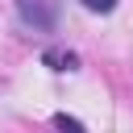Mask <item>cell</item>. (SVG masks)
<instances>
[{
    "label": "cell",
    "instance_id": "6da1fadb",
    "mask_svg": "<svg viewBox=\"0 0 133 133\" xmlns=\"http://www.w3.org/2000/svg\"><path fill=\"white\" fill-rule=\"evenodd\" d=\"M12 4H17L21 25H29L33 33H50L62 12V0H12Z\"/></svg>",
    "mask_w": 133,
    "mask_h": 133
},
{
    "label": "cell",
    "instance_id": "3957f363",
    "mask_svg": "<svg viewBox=\"0 0 133 133\" xmlns=\"http://www.w3.org/2000/svg\"><path fill=\"white\" fill-rule=\"evenodd\" d=\"M79 4H83L87 12H100V17H108V12L116 8V0H79Z\"/></svg>",
    "mask_w": 133,
    "mask_h": 133
},
{
    "label": "cell",
    "instance_id": "277c9868",
    "mask_svg": "<svg viewBox=\"0 0 133 133\" xmlns=\"http://www.w3.org/2000/svg\"><path fill=\"white\" fill-rule=\"evenodd\" d=\"M54 125H58V129H71V133H79V129H83V121H75V116H66V112H58V116H54Z\"/></svg>",
    "mask_w": 133,
    "mask_h": 133
},
{
    "label": "cell",
    "instance_id": "7a4b0ae2",
    "mask_svg": "<svg viewBox=\"0 0 133 133\" xmlns=\"http://www.w3.org/2000/svg\"><path fill=\"white\" fill-rule=\"evenodd\" d=\"M42 62H46L50 71H79V54H75V50H58V46L42 50Z\"/></svg>",
    "mask_w": 133,
    "mask_h": 133
}]
</instances>
